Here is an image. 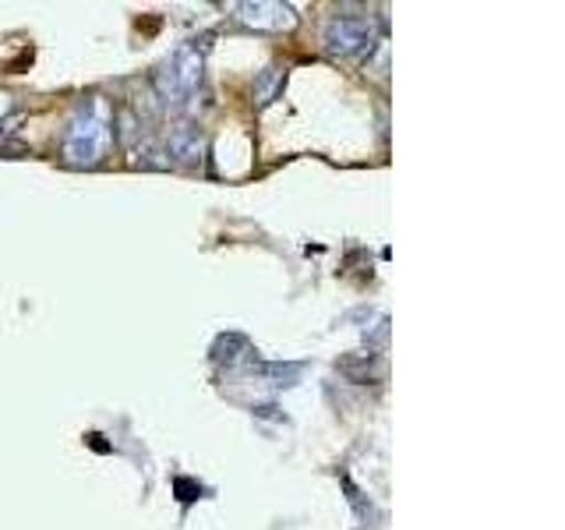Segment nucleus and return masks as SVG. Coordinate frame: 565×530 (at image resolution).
<instances>
[{
    "mask_svg": "<svg viewBox=\"0 0 565 530\" xmlns=\"http://www.w3.org/2000/svg\"><path fill=\"white\" fill-rule=\"evenodd\" d=\"M110 124H114V114H110V103L103 96L82 99L75 110H71L67 128H64V141H61L64 163L96 167L106 156V149H110V138H114Z\"/></svg>",
    "mask_w": 565,
    "mask_h": 530,
    "instance_id": "f257e3e1",
    "label": "nucleus"
},
{
    "mask_svg": "<svg viewBox=\"0 0 565 530\" xmlns=\"http://www.w3.org/2000/svg\"><path fill=\"white\" fill-rule=\"evenodd\" d=\"M202 85V57L191 46L177 50L173 57L156 71V93L167 106L188 103Z\"/></svg>",
    "mask_w": 565,
    "mask_h": 530,
    "instance_id": "f03ea898",
    "label": "nucleus"
},
{
    "mask_svg": "<svg viewBox=\"0 0 565 530\" xmlns=\"http://www.w3.org/2000/svg\"><path fill=\"white\" fill-rule=\"evenodd\" d=\"M379 43V25L364 14H332L322 29V46L335 57H364Z\"/></svg>",
    "mask_w": 565,
    "mask_h": 530,
    "instance_id": "7ed1b4c3",
    "label": "nucleus"
},
{
    "mask_svg": "<svg viewBox=\"0 0 565 530\" xmlns=\"http://www.w3.org/2000/svg\"><path fill=\"white\" fill-rule=\"evenodd\" d=\"M237 18L255 29H290L297 22L294 8L276 4V0H258V4H237Z\"/></svg>",
    "mask_w": 565,
    "mask_h": 530,
    "instance_id": "20e7f679",
    "label": "nucleus"
},
{
    "mask_svg": "<svg viewBox=\"0 0 565 530\" xmlns=\"http://www.w3.org/2000/svg\"><path fill=\"white\" fill-rule=\"evenodd\" d=\"M170 152L173 156H181V159H194V152H199V138L194 135H184V131H177L170 138Z\"/></svg>",
    "mask_w": 565,
    "mask_h": 530,
    "instance_id": "39448f33",
    "label": "nucleus"
},
{
    "mask_svg": "<svg viewBox=\"0 0 565 530\" xmlns=\"http://www.w3.org/2000/svg\"><path fill=\"white\" fill-rule=\"evenodd\" d=\"M8 106H11V103H8V96H0V117H4V110H8Z\"/></svg>",
    "mask_w": 565,
    "mask_h": 530,
    "instance_id": "423d86ee",
    "label": "nucleus"
}]
</instances>
